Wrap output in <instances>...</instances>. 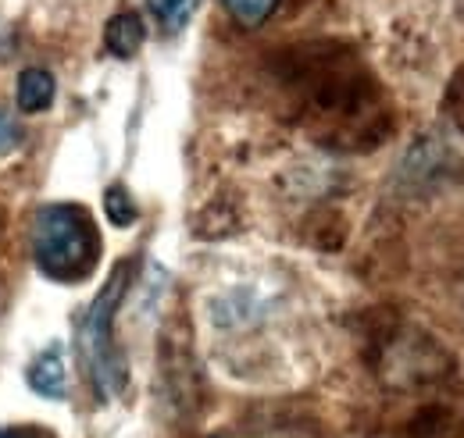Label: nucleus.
<instances>
[{
    "label": "nucleus",
    "instance_id": "nucleus-1",
    "mask_svg": "<svg viewBox=\"0 0 464 438\" xmlns=\"http://www.w3.org/2000/svg\"><path fill=\"white\" fill-rule=\"evenodd\" d=\"M29 239H33V257L40 271L58 281L86 278L101 257L97 228L82 207H68V204L40 207L29 228Z\"/></svg>",
    "mask_w": 464,
    "mask_h": 438
},
{
    "label": "nucleus",
    "instance_id": "nucleus-2",
    "mask_svg": "<svg viewBox=\"0 0 464 438\" xmlns=\"http://www.w3.org/2000/svg\"><path fill=\"white\" fill-rule=\"evenodd\" d=\"M125 289H129V261H121L111 271L101 296L90 303V310L79 325V360H82V367H86V375H90L101 399L118 395L129 382L125 360H121L115 346V310L121 296H125Z\"/></svg>",
    "mask_w": 464,
    "mask_h": 438
},
{
    "label": "nucleus",
    "instance_id": "nucleus-3",
    "mask_svg": "<svg viewBox=\"0 0 464 438\" xmlns=\"http://www.w3.org/2000/svg\"><path fill=\"white\" fill-rule=\"evenodd\" d=\"M25 382H29V388L36 395H44V399H64L68 395V375H64V357H61L58 346L47 349V353H40L29 364Z\"/></svg>",
    "mask_w": 464,
    "mask_h": 438
},
{
    "label": "nucleus",
    "instance_id": "nucleus-4",
    "mask_svg": "<svg viewBox=\"0 0 464 438\" xmlns=\"http://www.w3.org/2000/svg\"><path fill=\"white\" fill-rule=\"evenodd\" d=\"M143 40H147V29H143V18H140L136 11H121V14H115V18L108 22V29H104L108 51L115 57H121V61L140 54Z\"/></svg>",
    "mask_w": 464,
    "mask_h": 438
},
{
    "label": "nucleus",
    "instance_id": "nucleus-5",
    "mask_svg": "<svg viewBox=\"0 0 464 438\" xmlns=\"http://www.w3.org/2000/svg\"><path fill=\"white\" fill-rule=\"evenodd\" d=\"M54 90H58V82L47 68H25L18 75V108L25 114H40L54 104Z\"/></svg>",
    "mask_w": 464,
    "mask_h": 438
},
{
    "label": "nucleus",
    "instance_id": "nucleus-6",
    "mask_svg": "<svg viewBox=\"0 0 464 438\" xmlns=\"http://www.w3.org/2000/svg\"><path fill=\"white\" fill-rule=\"evenodd\" d=\"M147 7L154 11V18L161 22L165 33H179L189 25V18L197 14L200 0H147Z\"/></svg>",
    "mask_w": 464,
    "mask_h": 438
},
{
    "label": "nucleus",
    "instance_id": "nucleus-7",
    "mask_svg": "<svg viewBox=\"0 0 464 438\" xmlns=\"http://www.w3.org/2000/svg\"><path fill=\"white\" fill-rule=\"evenodd\" d=\"M226 7L243 29H257L261 22H268V14L279 7V0H226Z\"/></svg>",
    "mask_w": 464,
    "mask_h": 438
},
{
    "label": "nucleus",
    "instance_id": "nucleus-8",
    "mask_svg": "<svg viewBox=\"0 0 464 438\" xmlns=\"http://www.w3.org/2000/svg\"><path fill=\"white\" fill-rule=\"evenodd\" d=\"M104 211H108L111 224H118V228H129L132 221L140 218V211H136V204H132V196H129V189H125L121 182H115V186L104 193Z\"/></svg>",
    "mask_w": 464,
    "mask_h": 438
},
{
    "label": "nucleus",
    "instance_id": "nucleus-9",
    "mask_svg": "<svg viewBox=\"0 0 464 438\" xmlns=\"http://www.w3.org/2000/svg\"><path fill=\"white\" fill-rule=\"evenodd\" d=\"M18 143H22V129H18V121H14L7 110H0V157L11 154Z\"/></svg>",
    "mask_w": 464,
    "mask_h": 438
},
{
    "label": "nucleus",
    "instance_id": "nucleus-10",
    "mask_svg": "<svg viewBox=\"0 0 464 438\" xmlns=\"http://www.w3.org/2000/svg\"><path fill=\"white\" fill-rule=\"evenodd\" d=\"M0 438H51L47 432H36V428H4Z\"/></svg>",
    "mask_w": 464,
    "mask_h": 438
}]
</instances>
